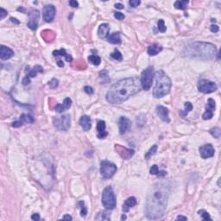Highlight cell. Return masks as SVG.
Returning <instances> with one entry per match:
<instances>
[{
    "label": "cell",
    "mask_w": 221,
    "mask_h": 221,
    "mask_svg": "<svg viewBox=\"0 0 221 221\" xmlns=\"http://www.w3.org/2000/svg\"><path fill=\"white\" fill-rule=\"evenodd\" d=\"M184 105H185V112H182V110H181V112H180V114L182 117L186 116L189 112H191V110H193V104L190 102H186Z\"/></svg>",
    "instance_id": "29"
},
{
    "label": "cell",
    "mask_w": 221,
    "mask_h": 221,
    "mask_svg": "<svg viewBox=\"0 0 221 221\" xmlns=\"http://www.w3.org/2000/svg\"><path fill=\"white\" fill-rule=\"evenodd\" d=\"M19 120H21L23 123H33L34 122V118L31 116V115H30V114H22L21 116H20V119H19Z\"/></svg>",
    "instance_id": "28"
},
{
    "label": "cell",
    "mask_w": 221,
    "mask_h": 221,
    "mask_svg": "<svg viewBox=\"0 0 221 221\" xmlns=\"http://www.w3.org/2000/svg\"><path fill=\"white\" fill-rule=\"evenodd\" d=\"M31 219L35 220V221H39L40 220V215L38 213H34L31 216Z\"/></svg>",
    "instance_id": "50"
},
{
    "label": "cell",
    "mask_w": 221,
    "mask_h": 221,
    "mask_svg": "<svg viewBox=\"0 0 221 221\" xmlns=\"http://www.w3.org/2000/svg\"><path fill=\"white\" fill-rule=\"evenodd\" d=\"M80 125L85 131H88L92 127L90 117H88L86 115H83L80 119Z\"/></svg>",
    "instance_id": "19"
},
{
    "label": "cell",
    "mask_w": 221,
    "mask_h": 221,
    "mask_svg": "<svg viewBox=\"0 0 221 221\" xmlns=\"http://www.w3.org/2000/svg\"><path fill=\"white\" fill-rule=\"evenodd\" d=\"M115 150H116V151L118 152V154H119L124 160H129V159H131V158L133 156L134 153H135V151H134L133 150H131V149H127V148H125V147L122 146V145H119V144H116V145H115Z\"/></svg>",
    "instance_id": "12"
},
{
    "label": "cell",
    "mask_w": 221,
    "mask_h": 221,
    "mask_svg": "<svg viewBox=\"0 0 221 221\" xmlns=\"http://www.w3.org/2000/svg\"><path fill=\"white\" fill-rule=\"evenodd\" d=\"M198 213L202 217V218H203L204 220H212V218H211L209 213H208L206 211H205V210H199V211L198 212Z\"/></svg>",
    "instance_id": "36"
},
{
    "label": "cell",
    "mask_w": 221,
    "mask_h": 221,
    "mask_svg": "<svg viewBox=\"0 0 221 221\" xmlns=\"http://www.w3.org/2000/svg\"><path fill=\"white\" fill-rule=\"evenodd\" d=\"M130 5L133 8H136L140 4H141V1H139V0H131V1L129 2Z\"/></svg>",
    "instance_id": "43"
},
{
    "label": "cell",
    "mask_w": 221,
    "mask_h": 221,
    "mask_svg": "<svg viewBox=\"0 0 221 221\" xmlns=\"http://www.w3.org/2000/svg\"><path fill=\"white\" fill-rule=\"evenodd\" d=\"M170 193V183L160 181L151 187L144 204V213L149 219L161 218L167 209Z\"/></svg>",
    "instance_id": "1"
},
{
    "label": "cell",
    "mask_w": 221,
    "mask_h": 221,
    "mask_svg": "<svg viewBox=\"0 0 221 221\" xmlns=\"http://www.w3.org/2000/svg\"><path fill=\"white\" fill-rule=\"evenodd\" d=\"M156 113H157V115L159 116V118L162 121L167 122V123L170 122V119H169V117H168V109L166 108L165 106H163V105H157V107H156Z\"/></svg>",
    "instance_id": "15"
},
{
    "label": "cell",
    "mask_w": 221,
    "mask_h": 221,
    "mask_svg": "<svg viewBox=\"0 0 221 221\" xmlns=\"http://www.w3.org/2000/svg\"><path fill=\"white\" fill-rule=\"evenodd\" d=\"M212 117H213V112H212V110H207V109H206V113H205L203 114V116H202V118H203L204 120H209V119H211Z\"/></svg>",
    "instance_id": "38"
},
{
    "label": "cell",
    "mask_w": 221,
    "mask_h": 221,
    "mask_svg": "<svg viewBox=\"0 0 221 221\" xmlns=\"http://www.w3.org/2000/svg\"><path fill=\"white\" fill-rule=\"evenodd\" d=\"M187 56L200 60H212L216 55V46L202 42H195L188 43L184 49Z\"/></svg>",
    "instance_id": "3"
},
{
    "label": "cell",
    "mask_w": 221,
    "mask_h": 221,
    "mask_svg": "<svg viewBox=\"0 0 221 221\" xmlns=\"http://www.w3.org/2000/svg\"><path fill=\"white\" fill-rule=\"evenodd\" d=\"M131 122L126 117H120L119 120V133L120 135H124L131 127Z\"/></svg>",
    "instance_id": "14"
},
{
    "label": "cell",
    "mask_w": 221,
    "mask_h": 221,
    "mask_svg": "<svg viewBox=\"0 0 221 221\" xmlns=\"http://www.w3.org/2000/svg\"><path fill=\"white\" fill-rule=\"evenodd\" d=\"M124 219H126V216L124 214L123 216H122V218H121V220H124Z\"/></svg>",
    "instance_id": "57"
},
{
    "label": "cell",
    "mask_w": 221,
    "mask_h": 221,
    "mask_svg": "<svg viewBox=\"0 0 221 221\" xmlns=\"http://www.w3.org/2000/svg\"><path fill=\"white\" fill-rule=\"evenodd\" d=\"M29 18L30 20L27 24V26L32 30H36L38 27V19L40 18V12L37 10H32L29 12Z\"/></svg>",
    "instance_id": "11"
},
{
    "label": "cell",
    "mask_w": 221,
    "mask_h": 221,
    "mask_svg": "<svg viewBox=\"0 0 221 221\" xmlns=\"http://www.w3.org/2000/svg\"><path fill=\"white\" fill-rule=\"evenodd\" d=\"M107 41L108 42L112 43V44H120L122 40H121V36H120V33L119 32H114L113 34H110L107 37Z\"/></svg>",
    "instance_id": "20"
},
{
    "label": "cell",
    "mask_w": 221,
    "mask_h": 221,
    "mask_svg": "<svg viewBox=\"0 0 221 221\" xmlns=\"http://www.w3.org/2000/svg\"><path fill=\"white\" fill-rule=\"evenodd\" d=\"M38 73H43V68L42 67L39 66V65H36L32 69H30L28 71V73H27V76L29 78H34L36 76V74Z\"/></svg>",
    "instance_id": "25"
},
{
    "label": "cell",
    "mask_w": 221,
    "mask_h": 221,
    "mask_svg": "<svg viewBox=\"0 0 221 221\" xmlns=\"http://www.w3.org/2000/svg\"><path fill=\"white\" fill-rule=\"evenodd\" d=\"M210 30H211V31H212V32L216 33V32H218V31L219 30V28H218V25H216V24H212V25H211V27H210Z\"/></svg>",
    "instance_id": "47"
},
{
    "label": "cell",
    "mask_w": 221,
    "mask_h": 221,
    "mask_svg": "<svg viewBox=\"0 0 221 221\" xmlns=\"http://www.w3.org/2000/svg\"><path fill=\"white\" fill-rule=\"evenodd\" d=\"M150 174L151 175H157L158 173H159V168H158V166L157 165H153L151 168H150Z\"/></svg>",
    "instance_id": "42"
},
{
    "label": "cell",
    "mask_w": 221,
    "mask_h": 221,
    "mask_svg": "<svg viewBox=\"0 0 221 221\" xmlns=\"http://www.w3.org/2000/svg\"><path fill=\"white\" fill-rule=\"evenodd\" d=\"M12 23H15V24H20V22L18 20V19H16V18H11V19H10Z\"/></svg>",
    "instance_id": "56"
},
{
    "label": "cell",
    "mask_w": 221,
    "mask_h": 221,
    "mask_svg": "<svg viewBox=\"0 0 221 221\" xmlns=\"http://www.w3.org/2000/svg\"><path fill=\"white\" fill-rule=\"evenodd\" d=\"M30 83V78H29L28 76L24 77V80H23V85L27 86V85H29Z\"/></svg>",
    "instance_id": "49"
},
{
    "label": "cell",
    "mask_w": 221,
    "mask_h": 221,
    "mask_svg": "<svg viewBox=\"0 0 221 221\" xmlns=\"http://www.w3.org/2000/svg\"><path fill=\"white\" fill-rule=\"evenodd\" d=\"M13 55H14V51L5 45H1V47H0V58H1V60L3 61L9 60Z\"/></svg>",
    "instance_id": "16"
},
{
    "label": "cell",
    "mask_w": 221,
    "mask_h": 221,
    "mask_svg": "<svg viewBox=\"0 0 221 221\" xmlns=\"http://www.w3.org/2000/svg\"><path fill=\"white\" fill-rule=\"evenodd\" d=\"M53 55H54L55 57H57V56H63V57H65L66 61H68V62H71V61H73L72 56H71L70 55L67 54V52H66V50H65L64 49H59V50H55V51H53Z\"/></svg>",
    "instance_id": "22"
},
{
    "label": "cell",
    "mask_w": 221,
    "mask_h": 221,
    "mask_svg": "<svg viewBox=\"0 0 221 221\" xmlns=\"http://www.w3.org/2000/svg\"><path fill=\"white\" fill-rule=\"evenodd\" d=\"M110 26L108 24H102L99 25L98 30V35L100 38H106L109 36Z\"/></svg>",
    "instance_id": "18"
},
{
    "label": "cell",
    "mask_w": 221,
    "mask_h": 221,
    "mask_svg": "<svg viewBox=\"0 0 221 221\" xmlns=\"http://www.w3.org/2000/svg\"><path fill=\"white\" fill-rule=\"evenodd\" d=\"M215 107H216L215 101H214L212 98H209V99H208V102H207V107H206V109L212 110V112H213V110H215Z\"/></svg>",
    "instance_id": "37"
},
{
    "label": "cell",
    "mask_w": 221,
    "mask_h": 221,
    "mask_svg": "<svg viewBox=\"0 0 221 221\" xmlns=\"http://www.w3.org/2000/svg\"><path fill=\"white\" fill-rule=\"evenodd\" d=\"M218 89V86L216 83L206 80V79H201L198 82V90L200 92L203 93H211L215 92Z\"/></svg>",
    "instance_id": "9"
},
{
    "label": "cell",
    "mask_w": 221,
    "mask_h": 221,
    "mask_svg": "<svg viewBox=\"0 0 221 221\" xmlns=\"http://www.w3.org/2000/svg\"><path fill=\"white\" fill-rule=\"evenodd\" d=\"M49 86L51 87V88H56L58 86H59V80H57V79H55V78H54V79H52L49 82Z\"/></svg>",
    "instance_id": "39"
},
{
    "label": "cell",
    "mask_w": 221,
    "mask_h": 221,
    "mask_svg": "<svg viewBox=\"0 0 221 221\" xmlns=\"http://www.w3.org/2000/svg\"><path fill=\"white\" fill-rule=\"evenodd\" d=\"M115 8L119 9V10H122L124 8V5L120 3H118V4H115Z\"/></svg>",
    "instance_id": "51"
},
{
    "label": "cell",
    "mask_w": 221,
    "mask_h": 221,
    "mask_svg": "<svg viewBox=\"0 0 221 221\" xmlns=\"http://www.w3.org/2000/svg\"><path fill=\"white\" fill-rule=\"evenodd\" d=\"M136 205H137V199L135 197H130L125 201V204L123 206V211L125 212H127L131 207L135 206Z\"/></svg>",
    "instance_id": "21"
},
{
    "label": "cell",
    "mask_w": 221,
    "mask_h": 221,
    "mask_svg": "<svg viewBox=\"0 0 221 221\" xmlns=\"http://www.w3.org/2000/svg\"><path fill=\"white\" fill-rule=\"evenodd\" d=\"M156 86L154 87L153 95L156 98H161L168 94L171 89V80L162 71L159 70L156 73Z\"/></svg>",
    "instance_id": "4"
},
{
    "label": "cell",
    "mask_w": 221,
    "mask_h": 221,
    "mask_svg": "<svg viewBox=\"0 0 221 221\" xmlns=\"http://www.w3.org/2000/svg\"><path fill=\"white\" fill-rule=\"evenodd\" d=\"M154 76H155V72H154V67L152 66L148 67L146 69H144L142 72L140 82H141L142 88L145 91L150 90L153 83Z\"/></svg>",
    "instance_id": "6"
},
{
    "label": "cell",
    "mask_w": 221,
    "mask_h": 221,
    "mask_svg": "<svg viewBox=\"0 0 221 221\" xmlns=\"http://www.w3.org/2000/svg\"><path fill=\"white\" fill-rule=\"evenodd\" d=\"M156 151H157V145H153L151 148H150V150L146 153V155H145V158L146 159H150L152 156H154L156 153Z\"/></svg>",
    "instance_id": "34"
},
{
    "label": "cell",
    "mask_w": 221,
    "mask_h": 221,
    "mask_svg": "<svg viewBox=\"0 0 221 221\" xmlns=\"http://www.w3.org/2000/svg\"><path fill=\"white\" fill-rule=\"evenodd\" d=\"M69 5L71 7H73V8H77L79 6V3L77 1H75V0H71V1H69Z\"/></svg>",
    "instance_id": "48"
},
{
    "label": "cell",
    "mask_w": 221,
    "mask_h": 221,
    "mask_svg": "<svg viewBox=\"0 0 221 221\" xmlns=\"http://www.w3.org/2000/svg\"><path fill=\"white\" fill-rule=\"evenodd\" d=\"M78 206H79L80 208V214H81V216H82V217H86V214H87V209H86V206H85L84 201H82V200L79 201Z\"/></svg>",
    "instance_id": "33"
},
{
    "label": "cell",
    "mask_w": 221,
    "mask_h": 221,
    "mask_svg": "<svg viewBox=\"0 0 221 221\" xmlns=\"http://www.w3.org/2000/svg\"><path fill=\"white\" fill-rule=\"evenodd\" d=\"M116 171H117V166L113 162L106 161V160L101 162L100 173L104 178L105 179L112 178L115 175Z\"/></svg>",
    "instance_id": "7"
},
{
    "label": "cell",
    "mask_w": 221,
    "mask_h": 221,
    "mask_svg": "<svg viewBox=\"0 0 221 221\" xmlns=\"http://www.w3.org/2000/svg\"><path fill=\"white\" fill-rule=\"evenodd\" d=\"M199 150L200 156L203 159H207V158L212 157L214 156V152H215L213 146L211 144H205V145L199 147Z\"/></svg>",
    "instance_id": "13"
},
{
    "label": "cell",
    "mask_w": 221,
    "mask_h": 221,
    "mask_svg": "<svg viewBox=\"0 0 221 221\" xmlns=\"http://www.w3.org/2000/svg\"><path fill=\"white\" fill-rule=\"evenodd\" d=\"M210 134L212 136H213L215 138H219L220 137V135H221V130L218 128V127H213L212 128L210 131H209Z\"/></svg>",
    "instance_id": "31"
},
{
    "label": "cell",
    "mask_w": 221,
    "mask_h": 221,
    "mask_svg": "<svg viewBox=\"0 0 221 221\" xmlns=\"http://www.w3.org/2000/svg\"><path fill=\"white\" fill-rule=\"evenodd\" d=\"M53 124H54V126L58 131H67L70 128V124H71L70 116L66 114L60 117H55L53 119Z\"/></svg>",
    "instance_id": "8"
},
{
    "label": "cell",
    "mask_w": 221,
    "mask_h": 221,
    "mask_svg": "<svg viewBox=\"0 0 221 221\" xmlns=\"http://www.w3.org/2000/svg\"><path fill=\"white\" fill-rule=\"evenodd\" d=\"M110 57H112L113 60H116V61H121L122 60H123V55H122V54L119 51V50H115L113 53H112L110 54Z\"/></svg>",
    "instance_id": "32"
},
{
    "label": "cell",
    "mask_w": 221,
    "mask_h": 221,
    "mask_svg": "<svg viewBox=\"0 0 221 221\" xmlns=\"http://www.w3.org/2000/svg\"><path fill=\"white\" fill-rule=\"evenodd\" d=\"M97 137L99 139H104L107 136V131H106V125L105 122L103 120H99L97 124Z\"/></svg>",
    "instance_id": "17"
},
{
    "label": "cell",
    "mask_w": 221,
    "mask_h": 221,
    "mask_svg": "<svg viewBox=\"0 0 221 221\" xmlns=\"http://www.w3.org/2000/svg\"><path fill=\"white\" fill-rule=\"evenodd\" d=\"M166 175H167V172H166V171H159L157 176H159V177H163V176H165Z\"/></svg>",
    "instance_id": "52"
},
{
    "label": "cell",
    "mask_w": 221,
    "mask_h": 221,
    "mask_svg": "<svg viewBox=\"0 0 221 221\" xmlns=\"http://www.w3.org/2000/svg\"><path fill=\"white\" fill-rule=\"evenodd\" d=\"M102 204L107 210H113L116 207V197L110 186L106 187L102 193Z\"/></svg>",
    "instance_id": "5"
},
{
    "label": "cell",
    "mask_w": 221,
    "mask_h": 221,
    "mask_svg": "<svg viewBox=\"0 0 221 221\" xmlns=\"http://www.w3.org/2000/svg\"><path fill=\"white\" fill-rule=\"evenodd\" d=\"M176 219H177V220H187V218L185 217V216L180 215V216H178V217L176 218Z\"/></svg>",
    "instance_id": "54"
},
{
    "label": "cell",
    "mask_w": 221,
    "mask_h": 221,
    "mask_svg": "<svg viewBox=\"0 0 221 221\" xmlns=\"http://www.w3.org/2000/svg\"><path fill=\"white\" fill-rule=\"evenodd\" d=\"M84 92L87 94H93V88L89 86H86L84 87Z\"/></svg>",
    "instance_id": "45"
},
{
    "label": "cell",
    "mask_w": 221,
    "mask_h": 221,
    "mask_svg": "<svg viewBox=\"0 0 221 221\" xmlns=\"http://www.w3.org/2000/svg\"><path fill=\"white\" fill-rule=\"evenodd\" d=\"M62 219H64V220H68V221H69V220H72L73 218H72L70 215H67H67H65V216L62 218Z\"/></svg>",
    "instance_id": "53"
},
{
    "label": "cell",
    "mask_w": 221,
    "mask_h": 221,
    "mask_svg": "<svg viewBox=\"0 0 221 221\" xmlns=\"http://www.w3.org/2000/svg\"><path fill=\"white\" fill-rule=\"evenodd\" d=\"M57 65H58L60 67H64V63H63V61H61V60L57 61Z\"/></svg>",
    "instance_id": "55"
},
{
    "label": "cell",
    "mask_w": 221,
    "mask_h": 221,
    "mask_svg": "<svg viewBox=\"0 0 221 221\" xmlns=\"http://www.w3.org/2000/svg\"><path fill=\"white\" fill-rule=\"evenodd\" d=\"M162 50V48L161 46H159L158 44H152L151 46H150L148 48L147 52L150 56H155L157 54H159Z\"/></svg>",
    "instance_id": "24"
},
{
    "label": "cell",
    "mask_w": 221,
    "mask_h": 221,
    "mask_svg": "<svg viewBox=\"0 0 221 221\" xmlns=\"http://www.w3.org/2000/svg\"><path fill=\"white\" fill-rule=\"evenodd\" d=\"M56 10L55 7L53 5H48L43 8L42 11V17L45 22L47 23H51L54 21L55 17Z\"/></svg>",
    "instance_id": "10"
},
{
    "label": "cell",
    "mask_w": 221,
    "mask_h": 221,
    "mask_svg": "<svg viewBox=\"0 0 221 221\" xmlns=\"http://www.w3.org/2000/svg\"><path fill=\"white\" fill-rule=\"evenodd\" d=\"M42 38L47 42H51L55 40V34L52 31V30H43L42 33H41Z\"/></svg>",
    "instance_id": "23"
},
{
    "label": "cell",
    "mask_w": 221,
    "mask_h": 221,
    "mask_svg": "<svg viewBox=\"0 0 221 221\" xmlns=\"http://www.w3.org/2000/svg\"><path fill=\"white\" fill-rule=\"evenodd\" d=\"M114 17H115V18L116 19H118V20H124L125 19V15L123 14V13H121V12H115L114 13Z\"/></svg>",
    "instance_id": "44"
},
{
    "label": "cell",
    "mask_w": 221,
    "mask_h": 221,
    "mask_svg": "<svg viewBox=\"0 0 221 221\" xmlns=\"http://www.w3.org/2000/svg\"><path fill=\"white\" fill-rule=\"evenodd\" d=\"M96 220H110L109 213L106 212H100L95 218Z\"/></svg>",
    "instance_id": "30"
},
{
    "label": "cell",
    "mask_w": 221,
    "mask_h": 221,
    "mask_svg": "<svg viewBox=\"0 0 221 221\" xmlns=\"http://www.w3.org/2000/svg\"><path fill=\"white\" fill-rule=\"evenodd\" d=\"M55 110H56L58 113H63L64 110H67V109L65 108V106L63 105V104H57L55 105Z\"/></svg>",
    "instance_id": "40"
},
{
    "label": "cell",
    "mask_w": 221,
    "mask_h": 221,
    "mask_svg": "<svg viewBox=\"0 0 221 221\" xmlns=\"http://www.w3.org/2000/svg\"><path fill=\"white\" fill-rule=\"evenodd\" d=\"M157 24H158V30H159L160 32H162V33H164V32L166 31V30H167L164 21H163L162 19H160V20L158 21Z\"/></svg>",
    "instance_id": "35"
},
{
    "label": "cell",
    "mask_w": 221,
    "mask_h": 221,
    "mask_svg": "<svg viewBox=\"0 0 221 221\" xmlns=\"http://www.w3.org/2000/svg\"><path fill=\"white\" fill-rule=\"evenodd\" d=\"M8 12L3 8H0V19H4L7 16Z\"/></svg>",
    "instance_id": "46"
},
{
    "label": "cell",
    "mask_w": 221,
    "mask_h": 221,
    "mask_svg": "<svg viewBox=\"0 0 221 221\" xmlns=\"http://www.w3.org/2000/svg\"><path fill=\"white\" fill-rule=\"evenodd\" d=\"M188 4L187 0H183V1H176L175 2V7L177 10H185L187 7V5Z\"/></svg>",
    "instance_id": "26"
},
{
    "label": "cell",
    "mask_w": 221,
    "mask_h": 221,
    "mask_svg": "<svg viewBox=\"0 0 221 221\" xmlns=\"http://www.w3.org/2000/svg\"><path fill=\"white\" fill-rule=\"evenodd\" d=\"M88 61H89V62H91L92 65H94V66H98L99 64H100V62H101V59H100V57L99 56H98V55H90L89 57H88Z\"/></svg>",
    "instance_id": "27"
},
{
    "label": "cell",
    "mask_w": 221,
    "mask_h": 221,
    "mask_svg": "<svg viewBox=\"0 0 221 221\" xmlns=\"http://www.w3.org/2000/svg\"><path fill=\"white\" fill-rule=\"evenodd\" d=\"M71 104H72V100L71 98H66L64 99V102H63V105L65 106L66 109H69L71 107Z\"/></svg>",
    "instance_id": "41"
},
{
    "label": "cell",
    "mask_w": 221,
    "mask_h": 221,
    "mask_svg": "<svg viewBox=\"0 0 221 221\" xmlns=\"http://www.w3.org/2000/svg\"><path fill=\"white\" fill-rule=\"evenodd\" d=\"M141 88V82L137 77L122 79L110 86L106 93V100L113 104H121L138 93Z\"/></svg>",
    "instance_id": "2"
}]
</instances>
